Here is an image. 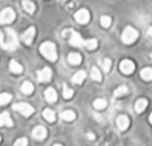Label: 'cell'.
<instances>
[{
    "label": "cell",
    "instance_id": "cell-1",
    "mask_svg": "<svg viewBox=\"0 0 152 146\" xmlns=\"http://www.w3.org/2000/svg\"><path fill=\"white\" fill-rule=\"evenodd\" d=\"M18 43H19V39H18L16 32L13 31L12 28H5V42L1 44L3 48L13 51V50H16V47H18Z\"/></svg>",
    "mask_w": 152,
    "mask_h": 146
},
{
    "label": "cell",
    "instance_id": "cell-2",
    "mask_svg": "<svg viewBox=\"0 0 152 146\" xmlns=\"http://www.w3.org/2000/svg\"><path fill=\"white\" fill-rule=\"evenodd\" d=\"M40 52L43 54L44 58H47L48 60L55 62L58 59V52H56V47L53 43L51 42H44L40 46Z\"/></svg>",
    "mask_w": 152,
    "mask_h": 146
},
{
    "label": "cell",
    "instance_id": "cell-3",
    "mask_svg": "<svg viewBox=\"0 0 152 146\" xmlns=\"http://www.w3.org/2000/svg\"><path fill=\"white\" fill-rule=\"evenodd\" d=\"M137 36H139V32L134 27H127L123 31V34H121V40L126 44H132L134 42H136Z\"/></svg>",
    "mask_w": 152,
    "mask_h": 146
},
{
    "label": "cell",
    "instance_id": "cell-4",
    "mask_svg": "<svg viewBox=\"0 0 152 146\" xmlns=\"http://www.w3.org/2000/svg\"><path fill=\"white\" fill-rule=\"evenodd\" d=\"M15 20V12L12 8H4L0 12V23L3 24H10Z\"/></svg>",
    "mask_w": 152,
    "mask_h": 146
},
{
    "label": "cell",
    "instance_id": "cell-5",
    "mask_svg": "<svg viewBox=\"0 0 152 146\" xmlns=\"http://www.w3.org/2000/svg\"><path fill=\"white\" fill-rule=\"evenodd\" d=\"M13 110L19 111L20 114H23L24 117H29V115L34 114V107L29 106L28 103H15L13 105Z\"/></svg>",
    "mask_w": 152,
    "mask_h": 146
},
{
    "label": "cell",
    "instance_id": "cell-6",
    "mask_svg": "<svg viewBox=\"0 0 152 146\" xmlns=\"http://www.w3.org/2000/svg\"><path fill=\"white\" fill-rule=\"evenodd\" d=\"M89 11L86 10V8H81V10H79L77 12L75 13V20L77 21V23L80 24H86L89 21Z\"/></svg>",
    "mask_w": 152,
    "mask_h": 146
},
{
    "label": "cell",
    "instance_id": "cell-7",
    "mask_svg": "<svg viewBox=\"0 0 152 146\" xmlns=\"http://www.w3.org/2000/svg\"><path fill=\"white\" fill-rule=\"evenodd\" d=\"M120 71L123 72V74L128 75V74H132L135 70V63L132 60H129V59H124V60L120 62Z\"/></svg>",
    "mask_w": 152,
    "mask_h": 146
},
{
    "label": "cell",
    "instance_id": "cell-8",
    "mask_svg": "<svg viewBox=\"0 0 152 146\" xmlns=\"http://www.w3.org/2000/svg\"><path fill=\"white\" fill-rule=\"evenodd\" d=\"M32 137L35 139H37V141H43L47 137V129L44 126H36L34 129V131H32Z\"/></svg>",
    "mask_w": 152,
    "mask_h": 146
},
{
    "label": "cell",
    "instance_id": "cell-9",
    "mask_svg": "<svg viewBox=\"0 0 152 146\" xmlns=\"http://www.w3.org/2000/svg\"><path fill=\"white\" fill-rule=\"evenodd\" d=\"M35 32H36V29H35L34 27H29V28L27 29V31L24 32L23 35H21V40H23V42L26 43L27 46H29V44H31L32 42H34Z\"/></svg>",
    "mask_w": 152,
    "mask_h": 146
},
{
    "label": "cell",
    "instance_id": "cell-10",
    "mask_svg": "<svg viewBox=\"0 0 152 146\" xmlns=\"http://www.w3.org/2000/svg\"><path fill=\"white\" fill-rule=\"evenodd\" d=\"M51 77H52V71L48 67H44L43 70H40L37 72V80L39 82H48L51 79Z\"/></svg>",
    "mask_w": 152,
    "mask_h": 146
},
{
    "label": "cell",
    "instance_id": "cell-11",
    "mask_svg": "<svg viewBox=\"0 0 152 146\" xmlns=\"http://www.w3.org/2000/svg\"><path fill=\"white\" fill-rule=\"evenodd\" d=\"M84 42H86V40H83V38L80 36V34H77V32H75V31L71 34L69 43H71L72 46H75V47H81V46H84Z\"/></svg>",
    "mask_w": 152,
    "mask_h": 146
},
{
    "label": "cell",
    "instance_id": "cell-12",
    "mask_svg": "<svg viewBox=\"0 0 152 146\" xmlns=\"http://www.w3.org/2000/svg\"><path fill=\"white\" fill-rule=\"evenodd\" d=\"M116 125H118V128L120 129V130H126V129H128V126H129L128 117H126V115H120V117H118V119H116Z\"/></svg>",
    "mask_w": 152,
    "mask_h": 146
},
{
    "label": "cell",
    "instance_id": "cell-13",
    "mask_svg": "<svg viewBox=\"0 0 152 146\" xmlns=\"http://www.w3.org/2000/svg\"><path fill=\"white\" fill-rule=\"evenodd\" d=\"M44 97H45V99H47V102H50V103H53V102L58 99V94H56V91L53 90L52 87H50V88L45 90Z\"/></svg>",
    "mask_w": 152,
    "mask_h": 146
},
{
    "label": "cell",
    "instance_id": "cell-14",
    "mask_svg": "<svg viewBox=\"0 0 152 146\" xmlns=\"http://www.w3.org/2000/svg\"><path fill=\"white\" fill-rule=\"evenodd\" d=\"M67 60H68L69 64H72V66H77V64L81 63V55L77 52H74V54H69L68 58H67Z\"/></svg>",
    "mask_w": 152,
    "mask_h": 146
},
{
    "label": "cell",
    "instance_id": "cell-15",
    "mask_svg": "<svg viewBox=\"0 0 152 146\" xmlns=\"http://www.w3.org/2000/svg\"><path fill=\"white\" fill-rule=\"evenodd\" d=\"M12 119H11L8 113H3L0 114V126H12Z\"/></svg>",
    "mask_w": 152,
    "mask_h": 146
},
{
    "label": "cell",
    "instance_id": "cell-16",
    "mask_svg": "<svg viewBox=\"0 0 152 146\" xmlns=\"http://www.w3.org/2000/svg\"><path fill=\"white\" fill-rule=\"evenodd\" d=\"M147 105H148L147 99L140 98V99H137V101H136V105H135V110H136L137 113H143V111L145 110V107H147Z\"/></svg>",
    "mask_w": 152,
    "mask_h": 146
},
{
    "label": "cell",
    "instance_id": "cell-17",
    "mask_svg": "<svg viewBox=\"0 0 152 146\" xmlns=\"http://www.w3.org/2000/svg\"><path fill=\"white\" fill-rule=\"evenodd\" d=\"M43 117H44V119H47L48 122H55V119H56L55 111H52L51 109H44V111H43Z\"/></svg>",
    "mask_w": 152,
    "mask_h": 146
},
{
    "label": "cell",
    "instance_id": "cell-18",
    "mask_svg": "<svg viewBox=\"0 0 152 146\" xmlns=\"http://www.w3.org/2000/svg\"><path fill=\"white\" fill-rule=\"evenodd\" d=\"M87 74L86 71H77L76 74L74 75V78H72V80H74V83H76V85H80V83H83V80L86 79Z\"/></svg>",
    "mask_w": 152,
    "mask_h": 146
},
{
    "label": "cell",
    "instance_id": "cell-19",
    "mask_svg": "<svg viewBox=\"0 0 152 146\" xmlns=\"http://www.w3.org/2000/svg\"><path fill=\"white\" fill-rule=\"evenodd\" d=\"M10 69H11V71H12L13 74H21V72H23V67H21L16 60H11Z\"/></svg>",
    "mask_w": 152,
    "mask_h": 146
},
{
    "label": "cell",
    "instance_id": "cell-20",
    "mask_svg": "<svg viewBox=\"0 0 152 146\" xmlns=\"http://www.w3.org/2000/svg\"><path fill=\"white\" fill-rule=\"evenodd\" d=\"M21 91H23L26 95H29V94L34 93V85L31 82H24L21 85Z\"/></svg>",
    "mask_w": 152,
    "mask_h": 146
},
{
    "label": "cell",
    "instance_id": "cell-21",
    "mask_svg": "<svg viewBox=\"0 0 152 146\" xmlns=\"http://www.w3.org/2000/svg\"><path fill=\"white\" fill-rule=\"evenodd\" d=\"M23 8L26 10V12L28 13H34L35 12V4L32 1H29V0H23Z\"/></svg>",
    "mask_w": 152,
    "mask_h": 146
},
{
    "label": "cell",
    "instance_id": "cell-22",
    "mask_svg": "<svg viewBox=\"0 0 152 146\" xmlns=\"http://www.w3.org/2000/svg\"><path fill=\"white\" fill-rule=\"evenodd\" d=\"M94 107H95V109H97V110L105 109V107H107V101H105V99H103V98H97L96 101L94 102Z\"/></svg>",
    "mask_w": 152,
    "mask_h": 146
},
{
    "label": "cell",
    "instance_id": "cell-23",
    "mask_svg": "<svg viewBox=\"0 0 152 146\" xmlns=\"http://www.w3.org/2000/svg\"><path fill=\"white\" fill-rule=\"evenodd\" d=\"M60 117H61V119H64V121H74L76 118V114L72 111V110H66Z\"/></svg>",
    "mask_w": 152,
    "mask_h": 146
},
{
    "label": "cell",
    "instance_id": "cell-24",
    "mask_svg": "<svg viewBox=\"0 0 152 146\" xmlns=\"http://www.w3.org/2000/svg\"><path fill=\"white\" fill-rule=\"evenodd\" d=\"M140 75H142V78L144 80H152V69H150V67H145V69L142 70Z\"/></svg>",
    "mask_w": 152,
    "mask_h": 146
},
{
    "label": "cell",
    "instance_id": "cell-25",
    "mask_svg": "<svg viewBox=\"0 0 152 146\" xmlns=\"http://www.w3.org/2000/svg\"><path fill=\"white\" fill-rule=\"evenodd\" d=\"M12 99V95L8 93H3L0 94V106H4V105H7L8 102Z\"/></svg>",
    "mask_w": 152,
    "mask_h": 146
},
{
    "label": "cell",
    "instance_id": "cell-26",
    "mask_svg": "<svg viewBox=\"0 0 152 146\" xmlns=\"http://www.w3.org/2000/svg\"><path fill=\"white\" fill-rule=\"evenodd\" d=\"M111 23H112V19H111L110 16L104 15L100 18V24H102V27H104V28H108V27L111 26Z\"/></svg>",
    "mask_w": 152,
    "mask_h": 146
},
{
    "label": "cell",
    "instance_id": "cell-27",
    "mask_svg": "<svg viewBox=\"0 0 152 146\" xmlns=\"http://www.w3.org/2000/svg\"><path fill=\"white\" fill-rule=\"evenodd\" d=\"M91 77H92V79L97 80V82H100V80H102V74H100V71H99V69H97V67H92Z\"/></svg>",
    "mask_w": 152,
    "mask_h": 146
},
{
    "label": "cell",
    "instance_id": "cell-28",
    "mask_svg": "<svg viewBox=\"0 0 152 146\" xmlns=\"http://www.w3.org/2000/svg\"><path fill=\"white\" fill-rule=\"evenodd\" d=\"M84 47H87L88 50H95L97 47V40L96 39H88L84 42Z\"/></svg>",
    "mask_w": 152,
    "mask_h": 146
},
{
    "label": "cell",
    "instance_id": "cell-29",
    "mask_svg": "<svg viewBox=\"0 0 152 146\" xmlns=\"http://www.w3.org/2000/svg\"><path fill=\"white\" fill-rule=\"evenodd\" d=\"M127 93H128V88H127V86H120V87H118L115 90L113 95H115V97H123V95H126Z\"/></svg>",
    "mask_w": 152,
    "mask_h": 146
},
{
    "label": "cell",
    "instance_id": "cell-30",
    "mask_svg": "<svg viewBox=\"0 0 152 146\" xmlns=\"http://www.w3.org/2000/svg\"><path fill=\"white\" fill-rule=\"evenodd\" d=\"M72 95H74V90L72 88H69L67 85H64V91H63V97L66 99H69L72 98Z\"/></svg>",
    "mask_w": 152,
    "mask_h": 146
},
{
    "label": "cell",
    "instance_id": "cell-31",
    "mask_svg": "<svg viewBox=\"0 0 152 146\" xmlns=\"http://www.w3.org/2000/svg\"><path fill=\"white\" fill-rule=\"evenodd\" d=\"M111 64H112L111 59H104V60H103V69H104V72L110 71V70H111Z\"/></svg>",
    "mask_w": 152,
    "mask_h": 146
},
{
    "label": "cell",
    "instance_id": "cell-32",
    "mask_svg": "<svg viewBox=\"0 0 152 146\" xmlns=\"http://www.w3.org/2000/svg\"><path fill=\"white\" fill-rule=\"evenodd\" d=\"M27 145H28V141H27V138L16 139V142H15V146H27Z\"/></svg>",
    "mask_w": 152,
    "mask_h": 146
},
{
    "label": "cell",
    "instance_id": "cell-33",
    "mask_svg": "<svg viewBox=\"0 0 152 146\" xmlns=\"http://www.w3.org/2000/svg\"><path fill=\"white\" fill-rule=\"evenodd\" d=\"M4 43V36H3V31H0V44Z\"/></svg>",
    "mask_w": 152,
    "mask_h": 146
},
{
    "label": "cell",
    "instance_id": "cell-34",
    "mask_svg": "<svg viewBox=\"0 0 152 146\" xmlns=\"http://www.w3.org/2000/svg\"><path fill=\"white\" fill-rule=\"evenodd\" d=\"M148 36H151L152 38V26L148 28Z\"/></svg>",
    "mask_w": 152,
    "mask_h": 146
},
{
    "label": "cell",
    "instance_id": "cell-35",
    "mask_svg": "<svg viewBox=\"0 0 152 146\" xmlns=\"http://www.w3.org/2000/svg\"><path fill=\"white\" fill-rule=\"evenodd\" d=\"M88 138L89 139H95V136L94 134H91V133H88Z\"/></svg>",
    "mask_w": 152,
    "mask_h": 146
},
{
    "label": "cell",
    "instance_id": "cell-36",
    "mask_svg": "<svg viewBox=\"0 0 152 146\" xmlns=\"http://www.w3.org/2000/svg\"><path fill=\"white\" fill-rule=\"evenodd\" d=\"M95 118H96L97 121H102V117H100V115H97V114H95Z\"/></svg>",
    "mask_w": 152,
    "mask_h": 146
},
{
    "label": "cell",
    "instance_id": "cell-37",
    "mask_svg": "<svg viewBox=\"0 0 152 146\" xmlns=\"http://www.w3.org/2000/svg\"><path fill=\"white\" fill-rule=\"evenodd\" d=\"M150 122H151V123H152V114H151V115H150Z\"/></svg>",
    "mask_w": 152,
    "mask_h": 146
},
{
    "label": "cell",
    "instance_id": "cell-38",
    "mask_svg": "<svg viewBox=\"0 0 152 146\" xmlns=\"http://www.w3.org/2000/svg\"><path fill=\"white\" fill-rule=\"evenodd\" d=\"M53 146H63V145H60V144H55Z\"/></svg>",
    "mask_w": 152,
    "mask_h": 146
},
{
    "label": "cell",
    "instance_id": "cell-39",
    "mask_svg": "<svg viewBox=\"0 0 152 146\" xmlns=\"http://www.w3.org/2000/svg\"><path fill=\"white\" fill-rule=\"evenodd\" d=\"M60 1H66V0H60Z\"/></svg>",
    "mask_w": 152,
    "mask_h": 146
},
{
    "label": "cell",
    "instance_id": "cell-40",
    "mask_svg": "<svg viewBox=\"0 0 152 146\" xmlns=\"http://www.w3.org/2000/svg\"><path fill=\"white\" fill-rule=\"evenodd\" d=\"M0 141H1V137H0Z\"/></svg>",
    "mask_w": 152,
    "mask_h": 146
},
{
    "label": "cell",
    "instance_id": "cell-41",
    "mask_svg": "<svg viewBox=\"0 0 152 146\" xmlns=\"http://www.w3.org/2000/svg\"><path fill=\"white\" fill-rule=\"evenodd\" d=\"M151 56H152V55H151Z\"/></svg>",
    "mask_w": 152,
    "mask_h": 146
}]
</instances>
